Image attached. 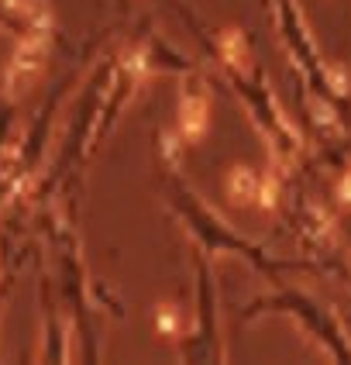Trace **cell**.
Returning <instances> with one entry per match:
<instances>
[{
  "label": "cell",
  "instance_id": "6da1fadb",
  "mask_svg": "<svg viewBox=\"0 0 351 365\" xmlns=\"http://www.w3.org/2000/svg\"><path fill=\"white\" fill-rule=\"evenodd\" d=\"M206 103H204V97H197L193 103H186L183 107V131L186 135H200L206 128Z\"/></svg>",
  "mask_w": 351,
  "mask_h": 365
}]
</instances>
